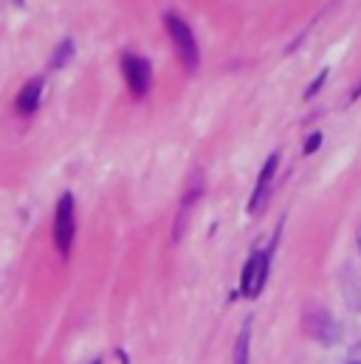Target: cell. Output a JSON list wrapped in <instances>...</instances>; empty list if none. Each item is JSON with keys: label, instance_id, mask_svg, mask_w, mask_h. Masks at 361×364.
<instances>
[{"label": "cell", "instance_id": "cell-11", "mask_svg": "<svg viewBox=\"0 0 361 364\" xmlns=\"http://www.w3.org/2000/svg\"><path fill=\"white\" fill-rule=\"evenodd\" d=\"M359 96H361V85H359V88H356V91H353V93H350V102H356Z\"/></svg>", "mask_w": 361, "mask_h": 364}, {"label": "cell", "instance_id": "cell-2", "mask_svg": "<svg viewBox=\"0 0 361 364\" xmlns=\"http://www.w3.org/2000/svg\"><path fill=\"white\" fill-rule=\"evenodd\" d=\"M74 235H77V218H74V195L65 192L57 200V212H54V246L63 257L71 255L74 246Z\"/></svg>", "mask_w": 361, "mask_h": 364}, {"label": "cell", "instance_id": "cell-14", "mask_svg": "<svg viewBox=\"0 0 361 364\" xmlns=\"http://www.w3.org/2000/svg\"><path fill=\"white\" fill-rule=\"evenodd\" d=\"M17 3H23V0H17Z\"/></svg>", "mask_w": 361, "mask_h": 364}, {"label": "cell", "instance_id": "cell-13", "mask_svg": "<svg viewBox=\"0 0 361 364\" xmlns=\"http://www.w3.org/2000/svg\"><path fill=\"white\" fill-rule=\"evenodd\" d=\"M93 364H102V359H96V362H93Z\"/></svg>", "mask_w": 361, "mask_h": 364}, {"label": "cell", "instance_id": "cell-8", "mask_svg": "<svg viewBox=\"0 0 361 364\" xmlns=\"http://www.w3.org/2000/svg\"><path fill=\"white\" fill-rule=\"evenodd\" d=\"M235 364H249V325L246 331L240 333L237 339V348H235Z\"/></svg>", "mask_w": 361, "mask_h": 364}, {"label": "cell", "instance_id": "cell-1", "mask_svg": "<svg viewBox=\"0 0 361 364\" xmlns=\"http://www.w3.org/2000/svg\"><path fill=\"white\" fill-rule=\"evenodd\" d=\"M164 26H167V31L176 43V51H178L183 68L189 74H195L198 65H200V51H198V43H195V34H192L189 23L183 17H178L176 11H170V14H164Z\"/></svg>", "mask_w": 361, "mask_h": 364}, {"label": "cell", "instance_id": "cell-12", "mask_svg": "<svg viewBox=\"0 0 361 364\" xmlns=\"http://www.w3.org/2000/svg\"><path fill=\"white\" fill-rule=\"evenodd\" d=\"M359 249H361V226H359Z\"/></svg>", "mask_w": 361, "mask_h": 364}, {"label": "cell", "instance_id": "cell-9", "mask_svg": "<svg viewBox=\"0 0 361 364\" xmlns=\"http://www.w3.org/2000/svg\"><path fill=\"white\" fill-rule=\"evenodd\" d=\"M328 74H330L328 68H325V71H319V77L305 88V99H311V96H316V93H319V88H322V85H325V80H328Z\"/></svg>", "mask_w": 361, "mask_h": 364}, {"label": "cell", "instance_id": "cell-10", "mask_svg": "<svg viewBox=\"0 0 361 364\" xmlns=\"http://www.w3.org/2000/svg\"><path fill=\"white\" fill-rule=\"evenodd\" d=\"M319 144H322V133H311V136H308V141H305V147H302V153H305V156H311V153H316V150H319Z\"/></svg>", "mask_w": 361, "mask_h": 364}, {"label": "cell", "instance_id": "cell-3", "mask_svg": "<svg viewBox=\"0 0 361 364\" xmlns=\"http://www.w3.org/2000/svg\"><path fill=\"white\" fill-rule=\"evenodd\" d=\"M122 71H124L127 88H130V93H133L136 99L147 96L150 82H153V74H150V63H147V60H141V57H136V54H124V57H122Z\"/></svg>", "mask_w": 361, "mask_h": 364}, {"label": "cell", "instance_id": "cell-5", "mask_svg": "<svg viewBox=\"0 0 361 364\" xmlns=\"http://www.w3.org/2000/svg\"><path fill=\"white\" fill-rule=\"evenodd\" d=\"M276 167H279V153H271L257 176V186L252 192V200H249V212H260L266 203H269L271 195V183H274V176H276Z\"/></svg>", "mask_w": 361, "mask_h": 364}, {"label": "cell", "instance_id": "cell-7", "mask_svg": "<svg viewBox=\"0 0 361 364\" xmlns=\"http://www.w3.org/2000/svg\"><path fill=\"white\" fill-rule=\"evenodd\" d=\"M71 57H74V40H63L57 48H54V57H51V63H48V68H65L68 63H71Z\"/></svg>", "mask_w": 361, "mask_h": 364}, {"label": "cell", "instance_id": "cell-4", "mask_svg": "<svg viewBox=\"0 0 361 364\" xmlns=\"http://www.w3.org/2000/svg\"><path fill=\"white\" fill-rule=\"evenodd\" d=\"M269 263H271V249L269 252H254L243 269V279H240V291L246 296H257L266 285V274H269Z\"/></svg>", "mask_w": 361, "mask_h": 364}, {"label": "cell", "instance_id": "cell-15", "mask_svg": "<svg viewBox=\"0 0 361 364\" xmlns=\"http://www.w3.org/2000/svg\"><path fill=\"white\" fill-rule=\"evenodd\" d=\"M353 364H359V362H353Z\"/></svg>", "mask_w": 361, "mask_h": 364}, {"label": "cell", "instance_id": "cell-6", "mask_svg": "<svg viewBox=\"0 0 361 364\" xmlns=\"http://www.w3.org/2000/svg\"><path fill=\"white\" fill-rule=\"evenodd\" d=\"M40 93H43V77H34V80H28L20 93H17V99H14V105H17V113H23V116H31L37 107H40Z\"/></svg>", "mask_w": 361, "mask_h": 364}]
</instances>
